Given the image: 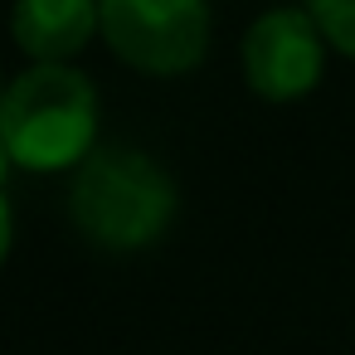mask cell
Segmentation results:
<instances>
[{"instance_id":"1","label":"cell","mask_w":355,"mask_h":355,"mask_svg":"<svg viewBox=\"0 0 355 355\" xmlns=\"http://www.w3.org/2000/svg\"><path fill=\"white\" fill-rule=\"evenodd\" d=\"M175 175L132 141H103L69 180V219L103 253H141L175 224Z\"/></svg>"},{"instance_id":"2","label":"cell","mask_w":355,"mask_h":355,"mask_svg":"<svg viewBox=\"0 0 355 355\" xmlns=\"http://www.w3.org/2000/svg\"><path fill=\"white\" fill-rule=\"evenodd\" d=\"M0 146L20 171H78L98 141V88L73 64H30L6 83Z\"/></svg>"},{"instance_id":"3","label":"cell","mask_w":355,"mask_h":355,"mask_svg":"<svg viewBox=\"0 0 355 355\" xmlns=\"http://www.w3.org/2000/svg\"><path fill=\"white\" fill-rule=\"evenodd\" d=\"M209 0H103V44L146 78L195 73L209 54Z\"/></svg>"},{"instance_id":"4","label":"cell","mask_w":355,"mask_h":355,"mask_svg":"<svg viewBox=\"0 0 355 355\" xmlns=\"http://www.w3.org/2000/svg\"><path fill=\"white\" fill-rule=\"evenodd\" d=\"M326 35L316 30L306 6H272L263 10L239 44L243 78L268 103H297L306 98L326 73Z\"/></svg>"},{"instance_id":"5","label":"cell","mask_w":355,"mask_h":355,"mask_svg":"<svg viewBox=\"0 0 355 355\" xmlns=\"http://www.w3.org/2000/svg\"><path fill=\"white\" fill-rule=\"evenodd\" d=\"M10 35L30 64H73L103 35V0H15Z\"/></svg>"},{"instance_id":"6","label":"cell","mask_w":355,"mask_h":355,"mask_svg":"<svg viewBox=\"0 0 355 355\" xmlns=\"http://www.w3.org/2000/svg\"><path fill=\"white\" fill-rule=\"evenodd\" d=\"M306 10L316 20V30L326 35V44L345 59H355V0H306Z\"/></svg>"},{"instance_id":"7","label":"cell","mask_w":355,"mask_h":355,"mask_svg":"<svg viewBox=\"0 0 355 355\" xmlns=\"http://www.w3.org/2000/svg\"><path fill=\"white\" fill-rule=\"evenodd\" d=\"M10 243H15V209H10V195L0 190V268L10 258Z\"/></svg>"},{"instance_id":"8","label":"cell","mask_w":355,"mask_h":355,"mask_svg":"<svg viewBox=\"0 0 355 355\" xmlns=\"http://www.w3.org/2000/svg\"><path fill=\"white\" fill-rule=\"evenodd\" d=\"M0 117H6V88H0Z\"/></svg>"}]
</instances>
